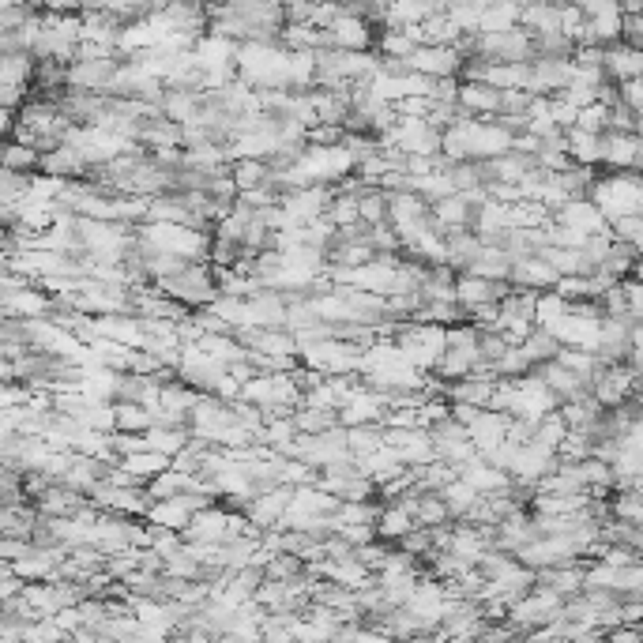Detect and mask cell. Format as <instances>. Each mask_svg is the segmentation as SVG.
I'll use <instances>...</instances> for the list:
<instances>
[{"label": "cell", "mask_w": 643, "mask_h": 643, "mask_svg": "<svg viewBox=\"0 0 643 643\" xmlns=\"http://www.w3.org/2000/svg\"><path fill=\"white\" fill-rule=\"evenodd\" d=\"M591 204L602 211V219L610 222L617 215H640L643 204V185L636 170H610L606 177H595L591 185Z\"/></svg>", "instance_id": "6da1fadb"}, {"label": "cell", "mask_w": 643, "mask_h": 643, "mask_svg": "<svg viewBox=\"0 0 643 643\" xmlns=\"http://www.w3.org/2000/svg\"><path fill=\"white\" fill-rule=\"evenodd\" d=\"M117 68H121V57H117V53H87V57H76L72 64H64V79H68L72 91L106 95L113 76H117Z\"/></svg>", "instance_id": "7a4b0ae2"}, {"label": "cell", "mask_w": 643, "mask_h": 643, "mask_svg": "<svg viewBox=\"0 0 643 643\" xmlns=\"http://www.w3.org/2000/svg\"><path fill=\"white\" fill-rule=\"evenodd\" d=\"M478 57L486 61H508V64H527L534 57L531 34L523 27H508V31H482L478 34V46H474Z\"/></svg>", "instance_id": "3957f363"}, {"label": "cell", "mask_w": 643, "mask_h": 643, "mask_svg": "<svg viewBox=\"0 0 643 643\" xmlns=\"http://www.w3.org/2000/svg\"><path fill=\"white\" fill-rule=\"evenodd\" d=\"M643 143L640 132H602L598 136V166L606 170H640Z\"/></svg>", "instance_id": "277c9868"}, {"label": "cell", "mask_w": 643, "mask_h": 643, "mask_svg": "<svg viewBox=\"0 0 643 643\" xmlns=\"http://www.w3.org/2000/svg\"><path fill=\"white\" fill-rule=\"evenodd\" d=\"M463 57L455 53L452 42H418L414 53L407 57V68L410 72H422V76H455L459 72Z\"/></svg>", "instance_id": "5b68a950"}, {"label": "cell", "mask_w": 643, "mask_h": 643, "mask_svg": "<svg viewBox=\"0 0 643 643\" xmlns=\"http://www.w3.org/2000/svg\"><path fill=\"white\" fill-rule=\"evenodd\" d=\"M377 31L380 27H373L365 16H354V12H343V8L328 23L331 46L339 49H377Z\"/></svg>", "instance_id": "8992f818"}, {"label": "cell", "mask_w": 643, "mask_h": 643, "mask_svg": "<svg viewBox=\"0 0 643 643\" xmlns=\"http://www.w3.org/2000/svg\"><path fill=\"white\" fill-rule=\"evenodd\" d=\"M643 72V53L640 46H628V42H606L602 46V76L610 83H621V79H632Z\"/></svg>", "instance_id": "52a82bcc"}, {"label": "cell", "mask_w": 643, "mask_h": 643, "mask_svg": "<svg viewBox=\"0 0 643 643\" xmlns=\"http://www.w3.org/2000/svg\"><path fill=\"white\" fill-rule=\"evenodd\" d=\"M557 222H565L572 230H580V234H606L610 230V222L602 219V211L591 204V196H576V200H565V204L557 207V211H549Z\"/></svg>", "instance_id": "ba28073f"}, {"label": "cell", "mask_w": 643, "mask_h": 643, "mask_svg": "<svg viewBox=\"0 0 643 643\" xmlns=\"http://www.w3.org/2000/svg\"><path fill=\"white\" fill-rule=\"evenodd\" d=\"M474 211H478V207L467 204L459 192H448V196H440V200L429 204V219L437 222L440 234H444V230H471Z\"/></svg>", "instance_id": "9c48e42d"}, {"label": "cell", "mask_w": 643, "mask_h": 643, "mask_svg": "<svg viewBox=\"0 0 643 643\" xmlns=\"http://www.w3.org/2000/svg\"><path fill=\"white\" fill-rule=\"evenodd\" d=\"M508 283L519 286V290H553V283H557V271L534 252V256H523V260H516L512 264V271H508Z\"/></svg>", "instance_id": "30bf717a"}, {"label": "cell", "mask_w": 643, "mask_h": 643, "mask_svg": "<svg viewBox=\"0 0 643 643\" xmlns=\"http://www.w3.org/2000/svg\"><path fill=\"white\" fill-rule=\"evenodd\" d=\"M482 249V237L474 230H444V264L452 271H467Z\"/></svg>", "instance_id": "8fae6325"}, {"label": "cell", "mask_w": 643, "mask_h": 643, "mask_svg": "<svg viewBox=\"0 0 643 643\" xmlns=\"http://www.w3.org/2000/svg\"><path fill=\"white\" fill-rule=\"evenodd\" d=\"M117 467L125 474H132L140 486H147V478H155L158 471H166L170 467V455L155 452V448H136V452H128L117 459Z\"/></svg>", "instance_id": "7c38bea8"}, {"label": "cell", "mask_w": 643, "mask_h": 643, "mask_svg": "<svg viewBox=\"0 0 643 643\" xmlns=\"http://www.w3.org/2000/svg\"><path fill=\"white\" fill-rule=\"evenodd\" d=\"M42 166V151L31 147V143H19V140H0V170H12V173H27L34 177Z\"/></svg>", "instance_id": "4fadbf2b"}, {"label": "cell", "mask_w": 643, "mask_h": 643, "mask_svg": "<svg viewBox=\"0 0 643 643\" xmlns=\"http://www.w3.org/2000/svg\"><path fill=\"white\" fill-rule=\"evenodd\" d=\"M34 57L27 49H0V87H27Z\"/></svg>", "instance_id": "5bb4252c"}, {"label": "cell", "mask_w": 643, "mask_h": 643, "mask_svg": "<svg viewBox=\"0 0 643 643\" xmlns=\"http://www.w3.org/2000/svg\"><path fill=\"white\" fill-rule=\"evenodd\" d=\"M437 497L444 501V508H448V516H452V519H463V516H467V512L474 508V501H478V489L467 486V482H463V478L455 474V478H448V482H444V486L437 489Z\"/></svg>", "instance_id": "9a60e30c"}, {"label": "cell", "mask_w": 643, "mask_h": 643, "mask_svg": "<svg viewBox=\"0 0 643 643\" xmlns=\"http://www.w3.org/2000/svg\"><path fill=\"white\" fill-rule=\"evenodd\" d=\"M410 527H414V516H410L403 504H380V508H377V523H373L377 538H384V542H395V538H403Z\"/></svg>", "instance_id": "2e32d148"}, {"label": "cell", "mask_w": 643, "mask_h": 643, "mask_svg": "<svg viewBox=\"0 0 643 643\" xmlns=\"http://www.w3.org/2000/svg\"><path fill=\"white\" fill-rule=\"evenodd\" d=\"M151 422H155V418H151V410L143 407V403L113 399V429H117V433H143Z\"/></svg>", "instance_id": "e0dca14e"}, {"label": "cell", "mask_w": 643, "mask_h": 643, "mask_svg": "<svg viewBox=\"0 0 643 643\" xmlns=\"http://www.w3.org/2000/svg\"><path fill=\"white\" fill-rule=\"evenodd\" d=\"M519 350L527 354V361H531V365H542V361H549L557 350H561V343H557V335H553L549 328L534 324V328L527 331L523 339H519Z\"/></svg>", "instance_id": "ac0fdd59"}, {"label": "cell", "mask_w": 643, "mask_h": 643, "mask_svg": "<svg viewBox=\"0 0 643 643\" xmlns=\"http://www.w3.org/2000/svg\"><path fill=\"white\" fill-rule=\"evenodd\" d=\"M519 23V0H493L478 12V34L482 31H508Z\"/></svg>", "instance_id": "d6986e66"}, {"label": "cell", "mask_w": 643, "mask_h": 643, "mask_svg": "<svg viewBox=\"0 0 643 643\" xmlns=\"http://www.w3.org/2000/svg\"><path fill=\"white\" fill-rule=\"evenodd\" d=\"M230 181H234L237 192L264 185V181H271V166H267V158H234L230 162Z\"/></svg>", "instance_id": "ffe728a7"}, {"label": "cell", "mask_w": 643, "mask_h": 643, "mask_svg": "<svg viewBox=\"0 0 643 643\" xmlns=\"http://www.w3.org/2000/svg\"><path fill=\"white\" fill-rule=\"evenodd\" d=\"M613 519H625V523H640L643 519V504H640V489H610L606 497Z\"/></svg>", "instance_id": "44dd1931"}, {"label": "cell", "mask_w": 643, "mask_h": 643, "mask_svg": "<svg viewBox=\"0 0 643 643\" xmlns=\"http://www.w3.org/2000/svg\"><path fill=\"white\" fill-rule=\"evenodd\" d=\"M610 237L621 245H640L643 241V219L640 215H617L610 219Z\"/></svg>", "instance_id": "7402d4cb"}, {"label": "cell", "mask_w": 643, "mask_h": 643, "mask_svg": "<svg viewBox=\"0 0 643 643\" xmlns=\"http://www.w3.org/2000/svg\"><path fill=\"white\" fill-rule=\"evenodd\" d=\"M4 4H34V0H0V8H4Z\"/></svg>", "instance_id": "603a6c76"}]
</instances>
